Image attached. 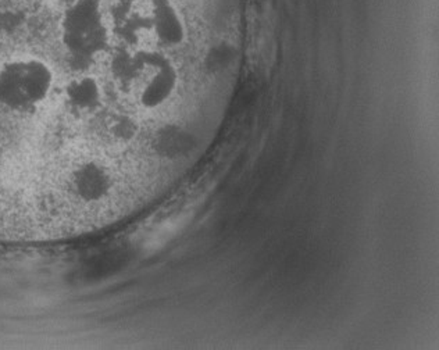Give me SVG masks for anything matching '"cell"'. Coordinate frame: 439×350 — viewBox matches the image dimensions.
<instances>
[{
  "label": "cell",
  "mask_w": 439,
  "mask_h": 350,
  "mask_svg": "<svg viewBox=\"0 0 439 350\" xmlns=\"http://www.w3.org/2000/svg\"><path fill=\"white\" fill-rule=\"evenodd\" d=\"M121 4H134L137 0H118Z\"/></svg>",
  "instance_id": "6da1fadb"
}]
</instances>
